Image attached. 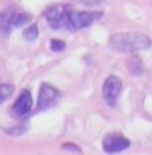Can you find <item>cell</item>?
<instances>
[{
	"mask_svg": "<svg viewBox=\"0 0 152 155\" xmlns=\"http://www.w3.org/2000/svg\"><path fill=\"white\" fill-rule=\"evenodd\" d=\"M63 149H65V150H73V152H79V153H81V149L78 147V145H70V144H65V145H63Z\"/></svg>",
	"mask_w": 152,
	"mask_h": 155,
	"instance_id": "14",
	"label": "cell"
},
{
	"mask_svg": "<svg viewBox=\"0 0 152 155\" xmlns=\"http://www.w3.org/2000/svg\"><path fill=\"white\" fill-rule=\"evenodd\" d=\"M121 89H123V84H121V79L118 76L110 74L105 79L104 86H102V95H104L105 104L110 108H113L117 105V100H118V97L121 94Z\"/></svg>",
	"mask_w": 152,
	"mask_h": 155,
	"instance_id": "3",
	"label": "cell"
},
{
	"mask_svg": "<svg viewBox=\"0 0 152 155\" xmlns=\"http://www.w3.org/2000/svg\"><path fill=\"white\" fill-rule=\"evenodd\" d=\"M31 108H32V95L28 89H24L16 99V102H15L12 111H13V115L16 116V118H24V116L29 115Z\"/></svg>",
	"mask_w": 152,
	"mask_h": 155,
	"instance_id": "7",
	"label": "cell"
},
{
	"mask_svg": "<svg viewBox=\"0 0 152 155\" xmlns=\"http://www.w3.org/2000/svg\"><path fill=\"white\" fill-rule=\"evenodd\" d=\"M102 18L100 12H78L70 7H66V21L65 26L70 29H84L89 28L94 21Z\"/></svg>",
	"mask_w": 152,
	"mask_h": 155,
	"instance_id": "2",
	"label": "cell"
},
{
	"mask_svg": "<svg viewBox=\"0 0 152 155\" xmlns=\"http://www.w3.org/2000/svg\"><path fill=\"white\" fill-rule=\"evenodd\" d=\"M109 47L120 53H134L149 50L152 47V41L143 32H117L110 36Z\"/></svg>",
	"mask_w": 152,
	"mask_h": 155,
	"instance_id": "1",
	"label": "cell"
},
{
	"mask_svg": "<svg viewBox=\"0 0 152 155\" xmlns=\"http://www.w3.org/2000/svg\"><path fill=\"white\" fill-rule=\"evenodd\" d=\"M126 68H128V71L131 74L134 76H139L144 73V66H143V60L138 57V55H131L128 58V61H126Z\"/></svg>",
	"mask_w": 152,
	"mask_h": 155,
	"instance_id": "9",
	"label": "cell"
},
{
	"mask_svg": "<svg viewBox=\"0 0 152 155\" xmlns=\"http://www.w3.org/2000/svg\"><path fill=\"white\" fill-rule=\"evenodd\" d=\"M44 18L50 24L52 29H62L66 21V7L62 5H52L44 12Z\"/></svg>",
	"mask_w": 152,
	"mask_h": 155,
	"instance_id": "6",
	"label": "cell"
},
{
	"mask_svg": "<svg viewBox=\"0 0 152 155\" xmlns=\"http://www.w3.org/2000/svg\"><path fill=\"white\" fill-rule=\"evenodd\" d=\"M65 47H66V45H65V42H63V41H52V42H50L52 52H62Z\"/></svg>",
	"mask_w": 152,
	"mask_h": 155,
	"instance_id": "13",
	"label": "cell"
},
{
	"mask_svg": "<svg viewBox=\"0 0 152 155\" xmlns=\"http://www.w3.org/2000/svg\"><path fill=\"white\" fill-rule=\"evenodd\" d=\"M29 21H31V15L15 12V15H13V28H19V26H23V24H26Z\"/></svg>",
	"mask_w": 152,
	"mask_h": 155,
	"instance_id": "10",
	"label": "cell"
},
{
	"mask_svg": "<svg viewBox=\"0 0 152 155\" xmlns=\"http://www.w3.org/2000/svg\"><path fill=\"white\" fill-rule=\"evenodd\" d=\"M131 145L130 139L123 137L121 134H117V133H112V134H107L104 137V142H102V147L107 153H118V152H123L125 149H128Z\"/></svg>",
	"mask_w": 152,
	"mask_h": 155,
	"instance_id": "5",
	"label": "cell"
},
{
	"mask_svg": "<svg viewBox=\"0 0 152 155\" xmlns=\"http://www.w3.org/2000/svg\"><path fill=\"white\" fill-rule=\"evenodd\" d=\"M60 99V92H58L53 86L44 82L41 84V91H39V99H37V111H42L46 108H50V107L55 104V102Z\"/></svg>",
	"mask_w": 152,
	"mask_h": 155,
	"instance_id": "4",
	"label": "cell"
},
{
	"mask_svg": "<svg viewBox=\"0 0 152 155\" xmlns=\"http://www.w3.org/2000/svg\"><path fill=\"white\" fill-rule=\"evenodd\" d=\"M13 94V86L12 84H0V104L8 100Z\"/></svg>",
	"mask_w": 152,
	"mask_h": 155,
	"instance_id": "12",
	"label": "cell"
},
{
	"mask_svg": "<svg viewBox=\"0 0 152 155\" xmlns=\"http://www.w3.org/2000/svg\"><path fill=\"white\" fill-rule=\"evenodd\" d=\"M13 15H15V10L13 8H5L2 13H0V32L3 36L12 31L13 28Z\"/></svg>",
	"mask_w": 152,
	"mask_h": 155,
	"instance_id": "8",
	"label": "cell"
},
{
	"mask_svg": "<svg viewBox=\"0 0 152 155\" xmlns=\"http://www.w3.org/2000/svg\"><path fill=\"white\" fill-rule=\"evenodd\" d=\"M39 36V28H37V24H31V26H28L26 29H24V32H23V37L26 39V41H36Z\"/></svg>",
	"mask_w": 152,
	"mask_h": 155,
	"instance_id": "11",
	"label": "cell"
}]
</instances>
